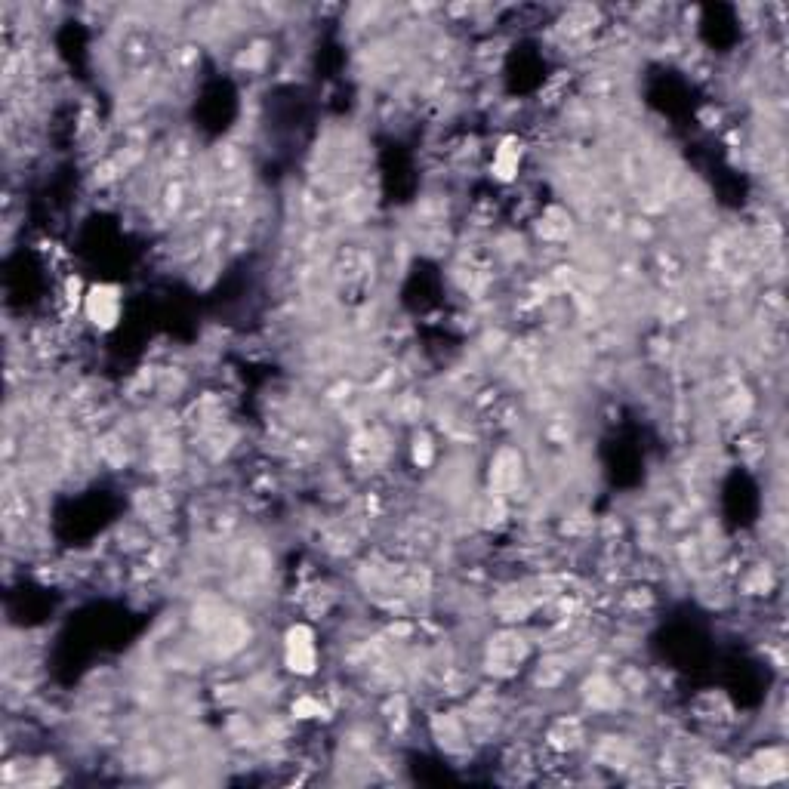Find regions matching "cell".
Wrapping results in <instances>:
<instances>
[{
    "label": "cell",
    "instance_id": "cell-1",
    "mask_svg": "<svg viewBox=\"0 0 789 789\" xmlns=\"http://www.w3.org/2000/svg\"><path fill=\"white\" fill-rule=\"evenodd\" d=\"M84 315L90 318L93 327L108 330L115 327L121 318V290L108 287V284H96L84 293Z\"/></svg>",
    "mask_w": 789,
    "mask_h": 789
},
{
    "label": "cell",
    "instance_id": "cell-2",
    "mask_svg": "<svg viewBox=\"0 0 789 789\" xmlns=\"http://www.w3.org/2000/svg\"><path fill=\"white\" fill-rule=\"evenodd\" d=\"M287 663L293 672H315V642H312V635L306 626H296L290 629L287 635Z\"/></svg>",
    "mask_w": 789,
    "mask_h": 789
}]
</instances>
